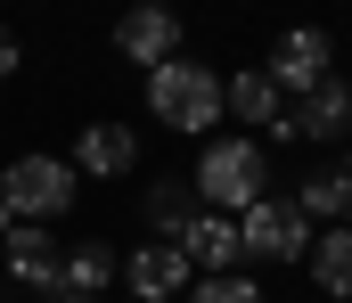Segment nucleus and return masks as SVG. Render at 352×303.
<instances>
[{"label": "nucleus", "mask_w": 352, "mask_h": 303, "mask_svg": "<svg viewBox=\"0 0 352 303\" xmlns=\"http://www.w3.org/2000/svg\"><path fill=\"white\" fill-rule=\"evenodd\" d=\"M188 197L205 205V213H246L254 197H270V156L254 131H230V139H205L197 148V181H188Z\"/></svg>", "instance_id": "1"}, {"label": "nucleus", "mask_w": 352, "mask_h": 303, "mask_svg": "<svg viewBox=\"0 0 352 303\" xmlns=\"http://www.w3.org/2000/svg\"><path fill=\"white\" fill-rule=\"evenodd\" d=\"M148 115L180 131V139H205L213 123H221V74L205 66V58H164V66H148Z\"/></svg>", "instance_id": "2"}, {"label": "nucleus", "mask_w": 352, "mask_h": 303, "mask_svg": "<svg viewBox=\"0 0 352 303\" xmlns=\"http://www.w3.org/2000/svg\"><path fill=\"white\" fill-rule=\"evenodd\" d=\"M74 197H82V181H74V164L66 156H8L0 164V213L8 221H66L74 213Z\"/></svg>", "instance_id": "3"}, {"label": "nucleus", "mask_w": 352, "mask_h": 303, "mask_svg": "<svg viewBox=\"0 0 352 303\" xmlns=\"http://www.w3.org/2000/svg\"><path fill=\"white\" fill-rule=\"evenodd\" d=\"M263 74H270V91H278L287 106L303 99V91H320V82L336 74V41H328V25H287V33L270 41Z\"/></svg>", "instance_id": "4"}, {"label": "nucleus", "mask_w": 352, "mask_h": 303, "mask_svg": "<svg viewBox=\"0 0 352 303\" xmlns=\"http://www.w3.org/2000/svg\"><path fill=\"white\" fill-rule=\"evenodd\" d=\"M238 246H246V262H303V246H311V221L295 213V197H254L238 213Z\"/></svg>", "instance_id": "5"}, {"label": "nucleus", "mask_w": 352, "mask_h": 303, "mask_svg": "<svg viewBox=\"0 0 352 303\" xmlns=\"http://www.w3.org/2000/svg\"><path fill=\"white\" fill-rule=\"evenodd\" d=\"M115 49L148 74V66H164V58H180V16L164 8V0H131L123 16H115Z\"/></svg>", "instance_id": "6"}, {"label": "nucleus", "mask_w": 352, "mask_h": 303, "mask_svg": "<svg viewBox=\"0 0 352 303\" xmlns=\"http://www.w3.org/2000/svg\"><path fill=\"white\" fill-rule=\"evenodd\" d=\"M140 156H148V148H140V131H131V123H90L82 139H74V156H66V164H74V181H131V172H140Z\"/></svg>", "instance_id": "7"}, {"label": "nucleus", "mask_w": 352, "mask_h": 303, "mask_svg": "<svg viewBox=\"0 0 352 303\" xmlns=\"http://www.w3.org/2000/svg\"><path fill=\"white\" fill-rule=\"evenodd\" d=\"M173 246L188 254V271H197V279H221V271H238V262H246V246H238V213H205V205L188 213V229H180Z\"/></svg>", "instance_id": "8"}, {"label": "nucleus", "mask_w": 352, "mask_h": 303, "mask_svg": "<svg viewBox=\"0 0 352 303\" xmlns=\"http://www.w3.org/2000/svg\"><path fill=\"white\" fill-rule=\"evenodd\" d=\"M123 279H131V303H180L197 271H188V254H180V246H164V238H148V246H131Z\"/></svg>", "instance_id": "9"}, {"label": "nucleus", "mask_w": 352, "mask_h": 303, "mask_svg": "<svg viewBox=\"0 0 352 303\" xmlns=\"http://www.w3.org/2000/svg\"><path fill=\"white\" fill-rule=\"evenodd\" d=\"M115 271H123V254L107 246V238H82V246H66V262H58V303H107L115 287Z\"/></svg>", "instance_id": "10"}, {"label": "nucleus", "mask_w": 352, "mask_h": 303, "mask_svg": "<svg viewBox=\"0 0 352 303\" xmlns=\"http://www.w3.org/2000/svg\"><path fill=\"white\" fill-rule=\"evenodd\" d=\"M0 262H8V279H16V287H41V295H50V287H58V262H66V246H58L41 221H16V229L0 238Z\"/></svg>", "instance_id": "11"}, {"label": "nucleus", "mask_w": 352, "mask_h": 303, "mask_svg": "<svg viewBox=\"0 0 352 303\" xmlns=\"http://www.w3.org/2000/svg\"><path fill=\"white\" fill-rule=\"evenodd\" d=\"M303 271H311V287H320L328 303H352V229H344V221L311 229V246H303Z\"/></svg>", "instance_id": "12"}, {"label": "nucleus", "mask_w": 352, "mask_h": 303, "mask_svg": "<svg viewBox=\"0 0 352 303\" xmlns=\"http://www.w3.org/2000/svg\"><path fill=\"white\" fill-rule=\"evenodd\" d=\"M287 115H295L303 139H344V131H352V82H344V74H328L320 91H303Z\"/></svg>", "instance_id": "13"}, {"label": "nucleus", "mask_w": 352, "mask_h": 303, "mask_svg": "<svg viewBox=\"0 0 352 303\" xmlns=\"http://www.w3.org/2000/svg\"><path fill=\"white\" fill-rule=\"evenodd\" d=\"M278 106H287V99L270 91V74H263V66H246V74H221V115H238L254 139L270 131V115H278Z\"/></svg>", "instance_id": "14"}, {"label": "nucleus", "mask_w": 352, "mask_h": 303, "mask_svg": "<svg viewBox=\"0 0 352 303\" xmlns=\"http://www.w3.org/2000/svg\"><path fill=\"white\" fill-rule=\"evenodd\" d=\"M140 213H148V229L173 246L180 229H188V213H197V197H188V181H148V205H140Z\"/></svg>", "instance_id": "15"}, {"label": "nucleus", "mask_w": 352, "mask_h": 303, "mask_svg": "<svg viewBox=\"0 0 352 303\" xmlns=\"http://www.w3.org/2000/svg\"><path fill=\"white\" fill-rule=\"evenodd\" d=\"M344 181H352V172H328V164H320V172H303V189H295V213H303L311 229H328V221L344 213Z\"/></svg>", "instance_id": "16"}, {"label": "nucleus", "mask_w": 352, "mask_h": 303, "mask_svg": "<svg viewBox=\"0 0 352 303\" xmlns=\"http://www.w3.org/2000/svg\"><path fill=\"white\" fill-rule=\"evenodd\" d=\"M180 303H263V279H246V271H221V279H188V295Z\"/></svg>", "instance_id": "17"}, {"label": "nucleus", "mask_w": 352, "mask_h": 303, "mask_svg": "<svg viewBox=\"0 0 352 303\" xmlns=\"http://www.w3.org/2000/svg\"><path fill=\"white\" fill-rule=\"evenodd\" d=\"M16 66H25V49H16V33H8V25H0V82H8V74H16Z\"/></svg>", "instance_id": "18"}, {"label": "nucleus", "mask_w": 352, "mask_h": 303, "mask_svg": "<svg viewBox=\"0 0 352 303\" xmlns=\"http://www.w3.org/2000/svg\"><path fill=\"white\" fill-rule=\"evenodd\" d=\"M336 221H344V229H352V181H344V213H336Z\"/></svg>", "instance_id": "19"}, {"label": "nucleus", "mask_w": 352, "mask_h": 303, "mask_svg": "<svg viewBox=\"0 0 352 303\" xmlns=\"http://www.w3.org/2000/svg\"><path fill=\"white\" fill-rule=\"evenodd\" d=\"M344 172H352V131H344Z\"/></svg>", "instance_id": "20"}, {"label": "nucleus", "mask_w": 352, "mask_h": 303, "mask_svg": "<svg viewBox=\"0 0 352 303\" xmlns=\"http://www.w3.org/2000/svg\"><path fill=\"white\" fill-rule=\"evenodd\" d=\"M8 229H16V221H8V213H0V238H8Z\"/></svg>", "instance_id": "21"}, {"label": "nucleus", "mask_w": 352, "mask_h": 303, "mask_svg": "<svg viewBox=\"0 0 352 303\" xmlns=\"http://www.w3.org/2000/svg\"><path fill=\"white\" fill-rule=\"evenodd\" d=\"M123 303H131V295H123Z\"/></svg>", "instance_id": "22"}]
</instances>
